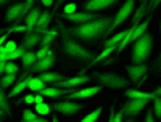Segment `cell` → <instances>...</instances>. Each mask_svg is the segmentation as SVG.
<instances>
[{
  "label": "cell",
  "instance_id": "cell-1",
  "mask_svg": "<svg viewBox=\"0 0 161 122\" xmlns=\"http://www.w3.org/2000/svg\"><path fill=\"white\" fill-rule=\"evenodd\" d=\"M111 23H113V18L103 16V18H97L86 24H79L76 28H66V32L73 39H80L87 44H95L98 39L105 35L106 29L110 28Z\"/></svg>",
  "mask_w": 161,
  "mask_h": 122
},
{
  "label": "cell",
  "instance_id": "cell-2",
  "mask_svg": "<svg viewBox=\"0 0 161 122\" xmlns=\"http://www.w3.org/2000/svg\"><path fill=\"white\" fill-rule=\"evenodd\" d=\"M58 24V29H61V40H63V51L66 53L68 56L74 58V60H79V61H92L93 58V53L89 51L87 48H84L82 45H79L76 40L73 37L68 35V32H66V28L61 24V21L57 23Z\"/></svg>",
  "mask_w": 161,
  "mask_h": 122
},
{
  "label": "cell",
  "instance_id": "cell-3",
  "mask_svg": "<svg viewBox=\"0 0 161 122\" xmlns=\"http://www.w3.org/2000/svg\"><path fill=\"white\" fill-rule=\"evenodd\" d=\"M152 47H153V37L148 31H147L145 34H142L136 42H134L132 63L134 64H145V61L150 58Z\"/></svg>",
  "mask_w": 161,
  "mask_h": 122
},
{
  "label": "cell",
  "instance_id": "cell-4",
  "mask_svg": "<svg viewBox=\"0 0 161 122\" xmlns=\"http://www.w3.org/2000/svg\"><path fill=\"white\" fill-rule=\"evenodd\" d=\"M134 7H136V2L134 0H127L126 3H123V7L119 8V11L116 13V16H114V19H113V23L110 24V28L106 29V32H105V35L103 37H106V35H111L121 24H123L130 15H132V11H134Z\"/></svg>",
  "mask_w": 161,
  "mask_h": 122
},
{
  "label": "cell",
  "instance_id": "cell-5",
  "mask_svg": "<svg viewBox=\"0 0 161 122\" xmlns=\"http://www.w3.org/2000/svg\"><path fill=\"white\" fill-rule=\"evenodd\" d=\"M93 77L100 82V85L110 87V88L127 87V80L124 77H121L119 74H114V72H93Z\"/></svg>",
  "mask_w": 161,
  "mask_h": 122
},
{
  "label": "cell",
  "instance_id": "cell-6",
  "mask_svg": "<svg viewBox=\"0 0 161 122\" xmlns=\"http://www.w3.org/2000/svg\"><path fill=\"white\" fill-rule=\"evenodd\" d=\"M148 100H129L124 106L123 109H121V113H123V116H129V117H136L140 114V111L143 109L145 106H148Z\"/></svg>",
  "mask_w": 161,
  "mask_h": 122
},
{
  "label": "cell",
  "instance_id": "cell-7",
  "mask_svg": "<svg viewBox=\"0 0 161 122\" xmlns=\"http://www.w3.org/2000/svg\"><path fill=\"white\" fill-rule=\"evenodd\" d=\"M52 109H55L61 114H66V116H73L76 113H79L80 109H82V104L80 103H76V101H71V100H64L61 103H55L50 106Z\"/></svg>",
  "mask_w": 161,
  "mask_h": 122
},
{
  "label": "cell",
  "instance_id": "cell-8",
  "mask_svg": "<svg viewBox=\"0 0 161 122\" xmlns=\"http://www.w3.org/2000/svg\"><path fill=\"white\" fill-rule=\"evenodd\" d=\"M102 90V85H95V87H87V88H80V90H73L71 93L64 95L66 100H82V98H90V97H95V95Z\"/></svg>",
  "mask_w": 161,
  "mask_h": 122
},
{
  "label": "cell",
  "instance_id": "cell-9",
  "mask_svg": "<svg viewBox=\"0 0 161 122\" xmlns=\"http://www.w3.org/2000/svg\"><path fill=\"white\" fill-rule=\"evenodd\" d=\"M87 82H90V77L89 76H76V77H66L64 80H60V82H57L55 84V87L57 88H76V87H80V85H84V84H87Z\"/></svg>",
  "mask_w": 161,
  "mask_h": 122
},
{
  "label": "cell",
  "instance_id": "cell-10",
  "mask_svg": "<svg viewBox=\"0 0 161 122\" xmlns=\"http://www.w3.org/2000/svg\"><path fill=\"white\" fill-rule=\"evenodd\" d=\"M53 64H55V55H53V51H50L45 58L36 61V63L31 66V72H37V74L48 72V69H50Z\"/></svg>",
  "mask_w": 161,
  "mask_h": 122
},
{
  "label": "cell",
  "instance_id": "cell-11",
  "mask_svg": "<svg viewBox=\"0 0 161 122\" xmlns=\"http://www.w3.org/2000/svg\"><path fill=\"white\" fill-rule=\"evenodd\" d=\"M126 71H127L130 80L137 85L140 82V79L148 72V66L147 64H130V66H126Z\"/></svg>",
  "mask_w": 161,
  "mask_h": 122
},
{
  "label": "cell",
  "instance_id": "cell-12",
  "mask_svg": "<svg viewBox=\"0 0 161 122\" xmlns=\"http://www.w3.org/2000/svg\"><path fill=\"white\" fill-rule=\"evenodd\" d=\"M114 3H116L114 0H87L84 3V10H86V13H95V11L108 8Z\"/></svg>",
  "mask_w": 161,
  "mask_h": 122
},
{
  "label": "cell",
  "instance_id": "cell-13",
  "mask_svg": "<svg viewBox=\"0 0 161 122\" xmlns=\"http://www.w3.org/2000/svg\"><path fill=\"white\" fill-rule=\"evenodd\" d=\"M64 19H69L73 23H77V24H86V23H90L93 19L100 18L97 13H86V11H80V13H73V15H63Z\"/></svg>",
  "mask_w": 161,
  "mask_h": 122
},
{
  "label": "cell",
  "instance_id": "cell-14",
  "mask_svg": "<svg viewBox=\"0 0 161 122\" xmlns=\"http://www.w3.org/2000/svg\"><path fill=\"white\" fill-rule=\"evenodd\" d=\"M159 87L152 93V92H139V90H126V97L129 100H148L152 101L155 97H159Z\"/></svg>",
  "mask_w": 161,
  "mask_h": 122
},
{
  "label": "cell",
  "instance_id": "cell-15",
  "mask_svg": "<svg viewBox=\"0 0 161 122\" xmlns=\"http://www.w3.org/2000/svg\"><path fill=\"white\" fill-rule=\"evenodd\" d=\"M40 40H42V34L37 32V31H31V32H28V34L24 35L23 42H21V47L26 51H31L32 47H36V45L40 44Z\"/></svg>",
  "mask_w": 161,
  "mask_h": 122
},
{
  "label": "cell",
  "instance_id": "cell-16",
  "mask_svg": "<svg viewBox=\"0 0 161 122\" xmlns=\"http://www.w3.org/2000/svg\"><path fill=\"white\" fill-rule=\"evenodd\" d=\"M40 13H42V10H40L39 7H34V8L28 13V15H26V18H24V26H26V29H28V32L34 31L36 24H37V19H39V16H40Z\"/></svg>",
  "mask_w": 161,
  "mask_h": 122
},
{
  "label": "cell",
  "instance_id": "cell-17",
  "mask_svg": "<svg viewBox=\"0 0 161 122\" xmlns=\"http://www.w3.org/2000/svg\"><path fill=\"white\" fill-rule=\"evenodd\" d=\"M68 93H71V90L57 88V87H45L44 90H40V95L47 97V98H60V97H64V95H68Z\"/></svg>",
  "mask_w": 161,
  "mask_h": 122
},
{
  "label": "cell",
  "instance_id": "cell-18",
  "mask_svg": "<svg viewBox=\"0 0 161 122\" xmlns=\"http://www.w3.org/2000/svg\"><path fill=\"white\" fill-rule=\"evenodd\" d=\"M39 80H42L44 84H57V82H60V80H64L66 77L63 76V74H58V72H42V74H39V77H37Z\"/></svg>",
  "mask_w": 161,
  "mask_h": 122
},
{
  "label": "cell",
  "instance_id": "cell-19",
  "mask_svg": "<svg viewBox=\"0 0 161 122\" xmlns=\"http://www.w3.org/2000/svg\"><path fill=\"white\" fill-rule=\"evenodd\" d=\"M147 7H148L147 2L140 3V7L136 10V13H134V16H132V26H130V28H136V26H139L142 23V19L147 16Z\"/></svg>",
  "mask_w": 161,
  "mask_h": 122
},
{
  "label": "cell",
  "instance_id": "cell-20",
  "mask_svg": "<svg viewBox=\"0 0 161 122\" xmlns=\"http://www.w3.org/2000/svg\"><path fill=\"white\" fill-rule=\"evenodd\" d=\"M50 21H52V13L48 10L47 11H42V13H40V16H39V19H37V24H36L34 29L36 31H47Z\"/></svg>",
  "mask_w": 161,
  "mask_h": 122
},
{
  "label": "cell",
  "instance_id": "cell-21",
  "mask_svg": "<svg viewBox=\"0 0 161 122\" xmlns=\"http://www.w3.org/2000/svg\"><path fill=\"white\" fill-rule=\"evenodd\" d=\"M23 5L24 3H15V5H11L10 8H8V11H7V23H15L16 19H18V16H19V13L23 11Z\"/></svg>",
  "mask_w": 161,
  "mask_h": 122
},
{
  "label": "cell",
  "instance_id": "cell-22",
  "mask_svg": "<svg viewBox=\"0 0 161 122\" xmlns=\"http://www.w3.org/2000/svg\"><path fill=\"white\" fill-rule=\"evenodd\" d=\"M148 24H150V18H147V19L142 21L139 26H136V28H134V31H132V35H130V42H136V40H137L142 34H145V32H147V28H148Z\"/></svg>",
  "mask_w": 161,
  "mask_h": 122
},
{
  "label": "cell",
  "instance_id": "cell-23",
  "mask_svg": "<svg viewBox=\"0 0 161 122\" xmlns=\"http://www.w3.org/2000/svg\"><path fill=\"white\" fill-rule=\"evenodd\" d=\"M28 74H24L23 77H21V80H18V84L11 88V92L8 93V97L10 98H13V97H16V95H19L21 92H24V88H28Z\"/></svg>",
  "mask_w": 161,
  "mask_h": 122
},
{
  "label": "cell",
  "instance_id": "cell-24",
  "mask_svg": "<svg viewBox=\"0 0 161 122\" xmlns=\"http://www.w3.org/2000/svg\"><path fill=\"white\" fill-rule=\"evenodd\" d=\"M126 35V31H123V32H118V34H114L113 37H110V39H106L105 42H102L103 44V47L105 48H108V47H118V44L123 40V37Z\"/></svg>",
  "mask_w": 161,
  "mask_h": 122
},
{
  "label": "cell",
  "instance_id": "cell-25",
  "mask_svg": "<svg viewBox=\"0 0 161 122\" xmlns=\"http://www.w3.org/2000/svg\"><path fill=\"white\" fill-rule=\"evenodd\" d=\"M28 88L31 92H40V90H44L45 88V84L42 82V80H39L37 77H28Z\"/></svg>",
  "mask_w": 161,
  "mask_h": 122
},
{
  "label": "cell",
  "instance_id": "cell-26",
  "mask_svg": "<svg viewBox=\"0 0 161 122\" xmlns=\"http://www.w3.org/2000/svg\"><path fill=\"white\" fill-rule=\"evenodd\" d=\"M114 51H116V47H108V48H105V50L100 53L98 56H95V58H93V60L90 61L89 67H90V66H93V64H97V63H100V61H103V60H106V58H108L110 55H113Z\"/></svg>",
  "mask_w": 161,
  "mask_h": 122
},
{
  "label": "cell",
  "instance_id": "cell-27",
  "mask_svg": "<svg viewBox=\"0 0 161 122\" xmlns=\"http://www.w3.org/2000/svg\"><path fill=\"white\" fill-rule=\"evenodd\" d=\"M0 109H2L7 116L11 114V108L8 104V98H7V93L3 92V88L0 87Z\"/></svg>",
  "mask_w": 161,
  "mask_h": 122
},
{
  "label": "cell",
  "instance_id": "cell-28",
  "mask_svg": "<svg viewBox=\"0 0 161 122\" xmlns=\"http://www.w3.org/2000/svg\"><path fill=\"white\" fill-rule=\"evenodd\" d=\"M32 8H34V2H32V0H28V2H24V5H23V11L19 13V16H18V19L15 21V24L19 26V23L26 18V15H28V13H29Z\"/></svg>",
  "mask_w": 161,
  "mask_h": 122
},
{
  "label": "cell",
  "instance_id": "cell-29",
  "mask_svg": "<svg viewBox=\"0 0 161 122\" xmlns=\"http://www.w3.org/2000/svg\"><path fill=\"white\" fill-rule=\"evenodd\" d=\"M21 60H23V67H31V66L37 61L34 51H26L24 55L21 56Z\"/></svg>",
  "mask_w": 161,
  "mask_h": 122
},
{
  "label": "cell",
  "instance_id": "cell-30",
  "mask_svg": "<svg viewBox=\"0 0 161 122\" xmlns=\"http://www.w3.org/2000/svg\"><path fill=\"white\" fill-rule=\"evenodd\" d=\"M15 80H16V74H5L2 79H0V87L8 88L10 85L15 84Z\"/></svg>",
  "mask_w": 161,
  "mask_h": 122
},
{
  "label": "cell",
  "instance_id": "cell-31",
  "mask_svg": "<svg viewBox=\"0 0 161 122\" xmlns=\"http://www.w3.org/2000/svg\"><path fill=\"white\" fill-rule=\"evenodd\" d=\"M50 111H52V108L47 104V103H40V104H36V114L37 116H47V114H50Z\"/></svg>",
  "mask_w": 161,
  "mask_h": 122
},
{
  "label": "cell",
  "instance_id": "cell-32",
  "mask_svg": "<svg viewBox=\"0 0 161 122\" xmlns=\"http://www.w3.org/2000/svg\"><path fill=\"white\" fill-rule=\"evenodd\" d=\"M102 116V108H97V109H93L90 114H87L80 122H97V119Z\"/></svg>",
  "mask_w": 161,
  "mask_h": 122
},
{
  "label": "cell",
  "instance_id": "cell-33",
  "mask_svg": "<svg viewBox=\"0 0 161 122\" xmlns=\"http://www.w3.org/2000/svg\"><path fill=\"white\" fill-rule=\"evenodd\" d=\"M153 116H156V117H161V100H159V97H155L153 98Z\"/></svg>",
  "mask_w": 161,
  "mask_h": 122
},
{
  "label": "cell",
  "instance_id": "cell-34",
  "mask_svg": "<svg viewBox=\"0 0 161 122\" xmlns=\"http://www.w3.org/2000/svg\"><path fill=\"white\" fill-rule=\"evenodd\" d=\"M18 69H19V67L13 61H7V64H5V74H16Z\"/></svg>",
  "mask_w": 161,
  "mask_h": 122
},
{
  "label": "cell",
  "instance_id": "cell-35",
  "mask_svg": "<svg viewBox=\"0 0 161 122\" xmlns=\"http://www.w3.org/2000/svg\"><path fill=\"white\" fill-rule=\"evenodd\" d=\"M37 117H40V116H37L34 111L24 109V111H23V119H21V120H34V119H37Z\"/></svg>",
  "mask_w": 161,
  "mask_h": 122
},
{
  "label": "cell",
  "instance_id": "cell-36",
  "mask_svg": "<svg viewBox=\"0 0 161 122\" xmlns=\"http://www.w3.org/2000/svg\"><path fill=\"white\" fill-rule=\"evenodd\" d=\"M52 50H50V47H40V50L36 53V60L39 61V60H42V58H45L48 53H50Z\"/></svg>",
  "mask_w": 161,
  "mask_h": 122
},
{
  "label": "cell",
  "instance_id": "cell-37",
  "mask_svg": "<svg viewBox=\"0 0 161 122\" xmlns=\"http://www.w3.org/2000/svg\"><path fill=\"white\" fill-rule=\"evenodd\" d=\"M76 10H77L76 3H68L63 8V15H73V13H76Z\"/></svg>",
  "mask_w": 161,
  "mask_h": 122
},
{
  "label": "cell",
  "instance_id": "cell-38",
  "mask_svg": "<svg viewBox=\"0 0 161 122\" xmlns=\"http://www.w3.org/2000/svg\"><path fill=\"white\" fill-rule=\"evenodd\" d=\"M24 31H28V29H26V26L23 24H19V26H15V28H11V29H8V32L11 34V32H24Z\"/></svg>",
  "mask_w": 161,
  "mask_h": 122
},
{
  "label": "cell",
  "instance_id": "cell-39",
  "mask_svg": "<svg viewBox=\"0 0 161 122\" xmlns=\"http://www.w3.org/2000/svg\"><path fill=\"white\" fill-rule=\"evenodd\" d=\"M145 122H155V116L152 113V109L147 111V116H145Z\"/></svg>",
  "mask_w": 161,
  "mask_h": 122
},
{
  "label": "cell",
  "instance_id": "cell-40",
  "mask_svg": "<svg viewBox=\"0 0 161 122\" xmlns=\"http://www.w3.org/2000/svg\"><path fill=\"white\" fill-rule=\"evenodd\" d=\"M40 103H44V97L42 95H36L34 97V104H40Z\"/></svg>",
  "mask_w": 161,
  "mask_h": 122
},
{
  "label": "cell",
  "instance_id": "cell-41",
  "mask_svg": "<svg viewBox=\"0 0 161 122\" xmlns=\"http://www.w3.org/2000/svg\"><path fill=\"white\" fill-rule=\"evenodd\" d=\"M24 103L32 104V103H34V95H28V97H24Z\"/></svg>",
  "mask_w": 161,
  "mask_h": 122
},
{
  "label": "cell",
  "instance_id": "cell-42",
  "mask_svg": "<svg viewBox=\"0 0 161 122\" xmlns=\"http://www.w3.org/2000/svg\"><path fill=\"white\" fill-rule=\"evenodd\" d=\"M19 122H48V119H44V117H37L34 120H19Z\"/></svg>",
  "mask_w": 161,
  "mask_h": 122
},
{
  "label": "cell",
  "instance_id": "cell-43",
  "mask_svg": "<svg viewBox=\"0 0 161 122\" xmlns=\"http://www.w3.org/2000/svg\"><path fill=\"white\" fill-rule=\"evenodd\" d=\"M114 113H116V111H114V106H111V108H110V117H108V122H113V116H114Z\"/></svg>",
  "mask_w": 161,
  "mask_h": 122
},
{
  "label": "cell",
  "instance_id": "cell-44",
  "mask_svg": "<svg viewBox=\"0 0 161 122\" xmlns=\"http://www.w3.org/2000/svg\"><path fill=\"white\" fill-rule=\"evenodd\" d=\"M5 64H7V61H0V76H2L3 72H5Z\"/></svg>",
  "mask_w": 161,
  "mask_h": 122
},
{
  "label": "cell",
  "instance_id": "cell-45",
  "mask_svg": "<svg viewBox=\"0 0 161 122\" xmlns=\"http://www.w3.org/2000/svg\"><path fill=\"white\" fill-rule=\"evenodd\" d=\"M40 3H42V5H45V7H52L53 3H55V2H52V0H42Z\"/></svg>",
  "mask_w": 161,
  "mask_h": 122
},
{
  "label": "cell",
  "instance_id": "cell-46",
  "mask_svg": "<svg viewBox=\"0 0 161 122\" xmlns=\"http://www.w3.org/2000/svg\"><path fill=\"white\" fill-rule=\"evenodd\" d=\"M5 3H8L7 0H0V7H2V5H5Z\"/></svg>",
  "mask_w": 161,
  "mask_h": 122
},
{
  "label": "cell",
  "instance_id": "cell-47",
  "mask_svg": "<svg viewBox=\"0 0 161 122\" xmlns=\"http://www.w3.org/2000/svg\"><path fill=\"white\" fill-rule=\"evenodd\" d=\"M3 116H7V114H5V113H3L2 109H0V117H3Z\"/></svg>",
  "mask_w": 161,
  "mask_h": 122
},
{
  "label": "cell",
  "instance_id": "cell-48",
  "mask_svg": "<svg viewBox=\"0 0 161 122\" xmlns=\"http://www.w3.org/2000/svg\"><path fill=\"white\" fill-rule=\"evenodd\" d=\"M52 122H58V119L57 117H52Z\"/></svg>",
  "mask_w": 161,
  "mask_h": 122
},
{
  "label": "cell",
  "instance_id": "cell-49",
  "mask_svg": "<svg viewBox=\"0 0 161 122\" xmlns=\"http://www.w3.org/2000/svg\"><path fill=\"white\" fill-rule=\"evenodd\" d=\"M126 122H134V119H127V120H126Z\"/></svg>",
  "mask_w": 161,
  "mask_h": 122
},
{
  "label": "cell",
  "instance_id": "cell-50",
  "mask_svg": "<svg viewBox=\"0 0 161 122\" xmlns=\"http://www.w3.org/2000/svg\"><path fill=\"white\" fill-rule=\"evenodd\" d=\"M2 34H3V31H2V29H0V35H2Z\"/></svg>",
  "mask_w": 161,
  "mask_h": 122
},
{
  "label": "cell",
  "instance_id": "cell-51",
  "mask_svg": "<svg viewBox=\"0 0 161 122\" xmlns=\"http://www.w3.org/2000/svg\"><path fill=\"white\" fill-rule=\"evenodd\" d=\"M0 122H3V120H2V119H0Z\"/></svg>",
  "mask_w": 161,
  "mask_h": 122
}]
</instances>
